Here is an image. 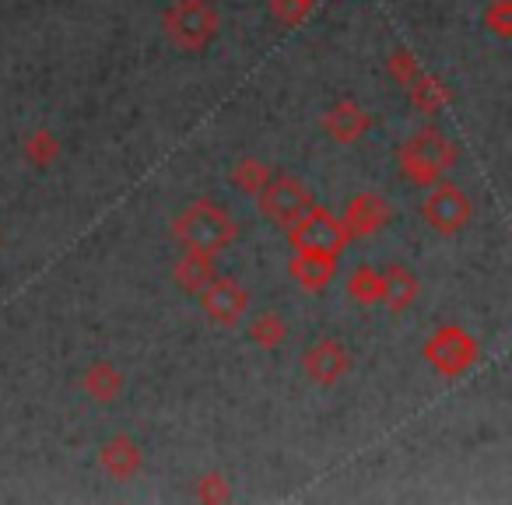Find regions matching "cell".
Here are the masks:
<instances>
[{
	"instance_id": "cell-1",
	"label": "cell",
	"mask_w": 512,
	"mask_h": 505,
	"mask_svg": "<svg viewBox=\"0 0 512 505\" xmlns=\"http://www.w3.org/2000/svg\"><path fill=\"white\" fill-rule=\"evenodd\" d=\"M172 235H176L183 249L214 257V253H221V249L232 246L235 235H239V225H235V221L228 218L214 200H197V204H190L176 218Z\"/></svg>"
},
{
	"instance_id": "cell-2",
	"label": "cell",
	"mask_w": 512,
	"mask_h": 505,
	"mask_svg": "<svg viewBox=\"0 0 512 505\" xmlns=\"http://www.w3.org/2000/svg\"><path fill=\"white\" fill-rule=\"evenodd\" d=\"M456 158H460V151H456L453 137L428 127V130H418V134L400 148L397 162H400V172H404L414 186H435L442 179V172L453 169Z\"/></svg>"
},
{
	"instance_id": "cell-3",
	"label": "cell",
	"mask_w": 512,
	"mask_h": 505,
	"mask_svg": "<svg viewBox=\"0 0 512 505\" xmlns=\"http://www.w3.org/2000/svg\"><path fill=\"white\" fill-rule=\"evenodd\" d=\"M221 18L214 0H176L165 11V36L176 50L204 53L218 39Z\"/></svg>"
},
{
	"instance_id": "cell-4",
	"label": "cell",
	"mask_w": 512,
	"mask_h": 505,
	"mask_svg": "<svg viewBox=\"0 0 512 505\" xmlns=\"http://www.w3.org/2000/svg\"><path fill=\"white\" fill-rule=\"evenodd\" d=\"M256 197H260L264 218H271L274 225L285 228V232L292 225H299V221L313 211V193H309V186L302 183L299 176H288V172H271L267 186L256 193Z\"/></svg>"
},
{
	"instance_id": "cell-5",
	"label": "cell",
	"mask_w": 512,
	"mask_h": 505,
	"mask_svg": "<svg viewBox=\"0 0 512 505\" xmlns=\"http://www.w3.org/2000/svg\"><path fill=\"white\" fill-rule=\"evenodd\" d=\"M288 242H292L295 253H323V257H341L344 246H348V232H344V221L337 214H330L327 207H316L299 221V225L288 228Z\"/></svg>"
},
{
	"instance_id": "cell-6",
	"label": "cell",
	"mask_w": 512,
	"mask_h": 505,
	"mask_svg": "<svg viewBox=\"0 0 512 505\" xmlns=\"http://www.w3.org/2000/svg\"><path fill=\"white\" fill-rule=\"evenodd\" d=\"M425 358L435 372H442V376H463V372L477 362V341L463 327L446 323V327H439L432 337H428Z\"/></svg>"
},
{
	"instance_id": "cell-7",
	"label": "cell",
	"mask_w": 512,
	"mask_h": 505,
	"mask_svg": "<svg viewBox=\"0 0 512 505\" xmlns=\"http://www.w3.org/2000/svg\"><path fill=\"white\" fill-rule=\"evenodd\" d=\"M421 214H425V221L435 232L453 235V232H460V228H467L470 214H474V204H470V197L456 183H439L428 193L425 204H421Z\"/></svg>"
},
{
	"instance_id": "cell-8",
	"label": "cell",
	"mask_w": 512,
	"mask_h": 505,
	"mask_svg": "<svg viewBox=\"0 0 512 505\" xmlns=\"http://www.w3.org/2000/svg\"><path fill=\"white\" fill-rule=\"evenodd\" d=\"M302 369H306V376L313 379V383L334 386L351 372V355L344 344L334 341V337H323V341H316L313 348H306Z\"/></svg>"
},
{
	"instance_id": "cell-9",
	"label": "cell",
	"mask_w": 512,
	"mask_h": 505,
	"mask_svg": "<svg viewBox=\"0 0 512 505\" xmlns=\"http://www.w3.org/2000/svg\"><path fill=\"white\" fill-rule=\"evenodd\" d=\"M200 306H204L207 320L221 323V327H232V323H239L242 313H246L249 295H246V288L235 285V281L214 278L211 285L200 292Z\"/></svg>"
},
{
	"instance_id": "cell-10",
	"label": "cell",
	"mask_w": 512,
	"mask_h": 505,
	"mask_svg": "<svg viewBox=\"0 0 512 505\" xmlns=\"http://www.w3.org/2000/svg\"><path fill=\"white\" fill-rule=\"evenodd\" d=\"M341 221L348 239H365V235H376L390 221V204L383 197H376V193H358Z\"/></svg>"
},
{
	"instance_id": "cell-11",
	"label": "cell",
	"mask_w": 512,
	"mask_h": 505,
	"mask_svg": "<svg viewBox=\"0 0 512 505\" xmlns=\"http://www.w3.org/2000/svg\"><path fill=\"white\" fill-rule=\"evenodd\" d=\"M369 127H372V116L351 99L337 102V106L327 109V116H323V130H327V134L334 137V141H341V144L362 141V137L369 134Z\"/></svg>"
},
{
	"instance_id": "cell-12",
	"label": "cell",
	"mask_w": 512,
	"mask_h": 505,
	"mask_svg": "<svg viewBox=\"0 0 512 505\" xmlns=\"http://www.w3.org/2000/svg\"><path fill=\"white\" fill-rule=\"evenodd\" d=\"M99 463L109 477H116V481H130L134 474H141L144 453L130 435H116V439H109L106 446L99 449Z\"/></svg>"
},
{
	"instance_id": "cell-13",
	"label": "cell",
	"mask_w": 512,
	"mask_h": 505,
	"mask_svg": "<svg viewBox=\"0 0 512 505\" xmlns=\"http://www.w3.org/2000/svg\"><path fill=\"white\" fill-rule=\"evenodd\" d=\"M418 292H421V281H418V274H414L411 267L390 264L383 271V299H379V302H386L393 313H404V309H411L414 299H418Z\"/></svg>"
},
{
	"instance_id": "cell-14",
	"label": "cell",
	"mask_w": 512,
	"mask_h": 505,
	"mask_svg": "<svg viewBox=\"0 0 512 505\" xmlns=\"http://www.w3.org/2000/svg\"><path fill=\"white\" fill-rule=\"evenodd\" d=\"M334 274H337V257H323V253H295L292 257V278L306 292H327Z\"/></svg>"
},
{
	"instance_id": "cell-15",
	"label": "cell",
	"mask_w": 512,
	"mask_h": 505,
	"mask_svg": "<svg viewBox=\"0 0 512 505\" xmlns=\"http://www.w3.org/2000/svg\"><path fill=\"white\" fill-rule=\"evenodd\" d=\"M172 278H176V285L183 288V292L200 295L214 278H218V274H214V260L207 257V253H193V249H186L183 257L176 260Z\"/></svg>"
},
{
	"instance_id": "cell-16",
	"label": "cell",
	"mask_w": 512,
	"mask_h": 505,
	"mask_svg": "<svg viewBox=\"0 0 512 505\" xmlns=\"http://www.w3.org/2000/svg\"><path fill=\"white\" fill-rule=\"evenodd\" d=\"M85 393L95 400V404H113L123 393V372L116 369L113 362H92L85 369V379H81Z\"/></svg>"
},
{
	"instance_id": "cell-17",
	"label": "cell",
	"mask_w": 512,
	"mask_h": 505,
	"mask_svg": "<svg viewBox=\"0 0 512 505\" xmlns=\"http://www.w3.org/2000/svg\"><path fill=\"white\" fill-rule=\"evenodd\" d=\"M407 95H411V102L421 109V113H439L442 106L449 102V92H446V85H442L435 74H425V71H418V78L407 85Z\"/></svg>"
},
{
	"instance_id": "cell-18",
	"label": "cell",
	"mask_w": 512,
	"mask_h": 505,
	"mask_svg": "<svg viewBox=\"0 0 512 505\" xmlns=\"http://www.w3.org/2000/svg\"><path fill=\"white\" fill-rule=\"evenodd\" d=\"M348 295L358 302V306H372V302L383 299V271H376V267L362 264L351 271L348 278Z\"/></svg>"
},
{
	"instance_id": "cell-19",
	"label": "cell",
	"mask_w": 512,
	"mask_h": 505,
	"mask_svg": "<svg viewBox=\"0 0 512 505\" xmlns=\"http://www.w3.org/2000/svg\"><path fill=\"white\" fill-rule=\"evenodd\" d=\"M228 179H232V186H239L242 193L256 197V193L267 186V179H271V165L260 162V158H242V162H235V169L228 172Z\"/></svg>"
},
{
	"instance_id": "cell-20",
	"label": "cell",
	"mask_w": 512,
	"mask_h": 505,
	"mask_svg": "<svg viewBox=\"0 0 512 505\" xmlns=\"http://www.w3.org/2000/svg\"><path fill=\"white\" fill-rule=\"evenodd\" d=\"M249 337H253L260 348H278V344L288 337V327L278 313H260L253 323H249Z\"/></svg>"
},
{
	"instance_id": "cell-21",
	"label": "cell",
	"mask_w": 512,
	"mask_h": 505,
	"mask_svg": "<svg viewBox=\"0 0 512 505\" xmlns=\"http://www.w3.org/2000/svg\"><path fill=\"white\" fill-rule=\"evenodd\" d=\"M25 155H29V162L39 165V169L53 165V162H57V155H60L57 134H50V130H36V134L29 137V144H25Z\"/></svg>"
},
{
	"instance_id": "cell-22",
	"label": "cell",
	"mask_w": 512,
	"mask_h": 505,
	"mask_svg": "<svg viewBox=\"0 0 512 505\" xmlns=\"http://www.w3.org/2000/svg\"><path fill=\"white\" fill-rule=\"evenodd\" d=\"M484 25H488L498 39H509L512 36V4L509 0H495V4L484 11Z\"/></svg>"
},
{
	"instance_id": "cell-23",
	"label": "cell",
	"mask_w": 512,
	"mask_h": 505,
	"mask_svg": "<svg viewBox=\"0 0 512 505\" xmlns=\"http://www.w3.org/2000/svg\"><path fill=\"white\" fill-rule=\"evenodd\" d=\"M197 498L200 502H228L232 498V488L221 474H204L197 484Z\"/></svg>"
},
{
	"instance_id": "cell-24",
	"label": "cell",
	"mask_w": 512,
	"mask_h": 505,
	"mask_svg": "<svg viewBox=\"0 0 512 505\" xmlns=\"http://www.w3.org/2000/svg\"><path fill=\"white\" fill-rule=\"evenodd\" d=\"M418 71H421V64L411 57L407 50H397L393 53V60H390V74H393V81H397L400 88H407L414 78H418Z\"/></svg>"
},
{
	"instance_id": "cell-25",
	"label": "cell",
	"mask_w": 512,
	"mask_h": 505,
	"mask_svg": "<svg viewBox=\"0 0 512 505\" xmlns=\"http://www.w3.org/2000/svg\"><path fill=\"white\" fill-rule=\"evenodd\" d=\"M316 0H274V15L281 25H299L313 11Z\"/></svg>"
}]
</instances>
